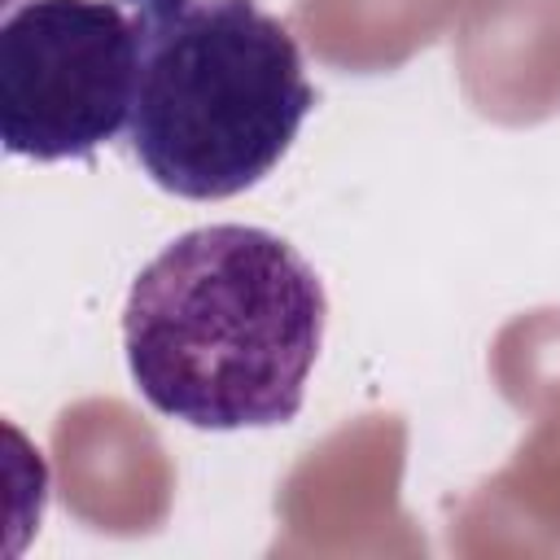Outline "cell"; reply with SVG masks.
<instances>
[{
    "label": "cell",
    "instance_id": "obj_1",
    "mask_svg": "<svg viewBox=\"0 0 560 560\" xmlns=\"http://www.w3.org/2000/svg\"><path fill=\"white\" fill-rule=\"evenodd\" d=\"M324 315V284L289 241L245 223L192 228L127 293V368L171 420L271 429L302 407Z\"/></svg>",
    "mask_w": 560,
    "mask_h": 560
},
{
    "label": "cell",
    "instance_id": "obj_2",
    "mask_svg": "<svg viewBox=\"0 0 560 560\" xmlns=\"http://www.w3.org/2000/svg\"><path fill=\"white\" fill-rule=\"evenodd\" d=\"M140 26L131 153L188 201L236 197L298 140L315 105L298 39L258 0H127Z\"/></svg>",
    "mask_w": 560,
    "mask_h": 560
},
{
    "label": "cell",
    "instance_id": "obj_3",
    "mask_svg": "<svg viewBox=\"0 0 560 560\" xmlns=\"http://www.w3.org/2000/svg\"><path fill=\"white\" fill-rule=\"evenodd\" d=\"M136 88L127 0H26L0 26V136L18 158H92L131 122Z\"/></svg>",
    "mask_w": 560,
    "mask_h": 560
}]
</instances>
